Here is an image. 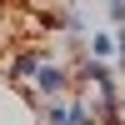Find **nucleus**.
<instances>
[{
	"instance_id": "f257e3e1",
	"label": "nucleus",
	"mask_w": 125,
	"mask_h": 125,
	"mask_svg": "<svg viewBox=\"0 0 125 125\" xmlns=\"http://www.w3.org/2000/svg\"><path fill=\"white\" fill-rule=\"evenodd\" d=\"M30 90H35L40 100H55V95H70V65L55 55H45L35 65V75H30Z\"/></svg>"
},
{
	"instance_id": "f03ea898",
	"label": "nucleus",
	"mask_w": 125,
	"mask_h": 125,
	"mask_svg": "<svg viewBox=\"0 0 125 125\" xmlns=\"http://www.w3.org/2000/svg\"><path fill=\"white\" fill-rule=\"evenodd\" d=\"M45 55H50V50H15V55L0 65V75H5L10 85H30V75H35V65H40Z\"/></svg>"
},
{
	"instance_id": "7ed1b4c3",
	"label": "nucleus",
	"mask_w": 125,
	"mask_h": 125,
	"mask_svg": "<svg viewBox=\"0 0 125 125\" xmlns=\"http://www.w3.org/2000/svg\"><path fill=\"white\" fill-rule=\"evenodd\" d=\"M75 115H70V100L55 95V100H40V125H70Z\"/></svg>"
},
{
	"instance_id": "20e7f679",
	"label": "nucleus",
	"mask_w": 125,
	"mask_h": 125,
	"mask_svg": "<svg viewBox=\"0 0 125 125\" xmlns=\"http://www.w3.org/2000/svg\"><path fill=\"white\" fill-rule=\"evenodd\" d=\"M85 55H95V60H115V30H95V35H85Z\"/></svg>"
},
{
	"instance_id": "39448f33",
	"label": "nucleus",
	"mask_w": 125,
	"mask_h": 125,
	"mask_svg": "<svg viewBox=\"0 0 125 125\" xmlns=\"http://www.w3.org/2000/svg\"><path fill=\"white\" fill-rule=\"evenodd\" d=\"M110 65H115V75H125V20L115 25V60Z\"/></svg>"
},
{
	"instance_id": "423d86ee",
	"label": "nucleus",
	"mask_w": 125,
	"mask_h": 125,
	"mask_svg": "<svg viewBox=\"0 0 125 125\" xmlns=\"http://www.w3.org/2000/svg\"><path fill=\"white\" fill-rule=\"evenodd\" d=\"M105 20L120 25V20H125V0H105Z\"/></svg>"
},
{
	"instance_id": "0eeeda50",
	"label": "nucleus",
	"mask_w": 125,
	"mask_h": 125,
	"mask_svg": "<svg viewBox=\"0 0 125 125\" xmlns=\"http://www.w3.org/2000/svg\"><path fill=\"white\" fill-rule=\"evenodd\" d=\"M120 100H125V95H120Z\"/></svg>"
}]
</instances>
